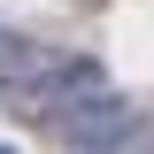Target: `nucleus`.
I'll return each mask as SVG.
<instances>
[{"label":"nucleus","instance_id":"nucleus-1","mask_svg":"<svg viewBox=\"0 0 154 154\" xmlns=\"http://www.w3.org/2000/svg\"><path fill=\"white\" fill-rule=\"evenodd\" d=\"M38 123L54 139H69V146H154L146 108H131L116 85H93V93H77V100H54V108H38Z\"/></svg>","mask_w":154,"mask_h":154}]
</instances>
